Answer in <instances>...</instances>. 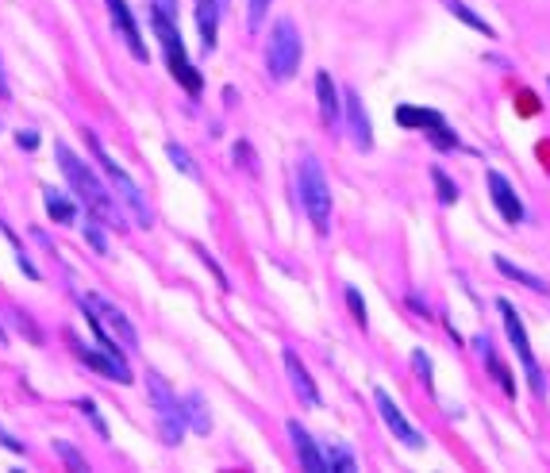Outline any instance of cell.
I'll return each mask as SVG.
<instances>
[{
	"label": "cell",
	"mask_w": 550,
	"mask_h": 473,
	"mask_svg": "<svg viewBox=\"0 0 550 473\" xmlns=\"http://www.w3.org/2000/svg\"><path fill=\"white\" fill-rule=\"evenodd\" d=\"M54 158L62 166V174L70 181V189L77 193V200L85 204V212H93L104 227H124V216H120V200L108 193V185L93 174V166L85 158H77L74 150L66 143H54Z\"/></svg>",
	"instance_id": "obj_1"
},
{
	"label": "cell",
	"mask_w": 550,
	"mask_h": 473,
	"mask_svg": "<svg viewBox=\"0 0 550 473\" xmlns=\"http://www.w3.org/2000/svg\"><path fill=\"white\" fill-rule=\"evenodd\" d=\"M150 27H154V35H158V43H162V54H166V66H170L174 81L185 93L197 97L200 89H204V77H200V70L193 66V58H189V50H185V39H181V31H177V20L162 16V12H150Z\"/></svg>",
	"instance_id": "obj_2"
},
{
	"label": "cell",
	"mask_w": 550,
	"mask_h": 473,
	"mask_svg": "<svg viewBox=\"0 0 550 473\" xmlns=\"http://www.w3.org/2000/svg\"><path fill=\"white\" fill-rule=\"evenodd\" d=\"M85 143H89V150H93V158H97V166L104 170V177H108V185L116 189V197H120V204H124L127 212L139 220V227H150L154 224V212H150V204L143 200V193H139V185H135V177L127 174L124 166L104 150V143H100L93 131H85Z\"/></svg>",
	"instance_id": "obj_3"
},
{
	"label": "cell",
	"mask_w": 550,
	"mask_h": 473,
	"mask_svg": "<svg viewBox=\"0 0 550 473\" xmlns=\"http://www.w3.org/2000/svg\"><path fill=\"white\" fill-rule=\"evenodd\" d=\"M297 193H300V204H304V212H308V220L312 227L327 235V227H331V189H327V177L320 170V162L308 154V158H300L297 166Z\"/></svg>",
	"instance_id": "obj_4"
},
{
	"label": "cell",
	"mask_w": 550,
	"mask_h": 473,
	"mask_svg": "<svg viewBox=\"0 0 550 473\" xmlns=\"http://www.w3.org/2000/svg\"><path fill=\"white\" fill-rule=\"evenodd\" d=\"M147 397H150V408H154V420H158V435H162V443L166 447H177L181 439H185V408H181V400L177 393L166 385V377L158 374H147Z\"/></svg>",
	"instance_id": "obj_5"
},
{
	"label": "cell",
	"mask_w": 550,
	"mask_h": 473,
	"mask_svg": "<svg viewBox=\"0 0 550 473\" xmlns=\"http://www.w3.org/2000/svg\"><path fill=\"white\" fill-rule=\"evenodd\" d=\"M300 58H304V43H300V31L293 20H277L270 27V43H266V74L274 81H289L297 77Z\"/></svg>",
	"instance_id": "obj_6"
},
{
	"label": "cell",
	"mask_w": 550,
	"mask_h": 473,
	"mask_svg": "<svg viewBox=\"0 0 550 473\" xmlns=\"http://www.w3.org/2000/svg\"><path fill=\"white\" fill-rule=\"evenodd\" d=\"M497 312H500V320H504V331H508V343H512L520 366H524V377H527V385H531V393L543 400L547 397V377L539 370V358H535V350H531V339H527V327H524V320H520V312L512 308V300H504V297L497 300Z\"/></svg>",
	"instance_id": "obj_7"
},
{
	"label": "cell",
	"mask_w": 550,
	"mask_h": 473,
	"mask_svg": "<svg viewBox=\"0 0 550 473\" xmlns=\"http://www.w3.org/2000/svg\"><path fill=\"white\" fill-rule=\"evenodd\" d=\"M70 347H74L77 358H81L89 370H97L100 377H108V381H120V385H131V381H135L124 354H112V350H104L100 343H97V347H85L77 335H70Z\"/></svg>",
	"instance_id": "obj_8"
},
{
	"label": "cell",
	"mask_w": 550,
	"mask_h": 473,
	"mask_svg": "<svg viewBox=\"0 0 550 473\" xmlns=\"http://www.w3.org/2000/svg\"><path fill=\"white\" fill-rule=\"evenodd\" d=\"M485 185H489V200H493V208L500 212V220H504V224H524L527 208L524 200H520V193H516V185L500 174V170H489V174H485Z\"/></svg>",
	"instance_id": "obj_9"
},
{
	"label": "cell",
	"mask_w": 550,
	"mask_h": 473,
	"mask_svg": "<svg viewBox=\"0 0 550 473\" xmlns=\"http://www.w3.org/2000/svg\"><path fill=\"white\" fill-rule=\"evenodd\" d=\"M104 4H108V16H112L116 35H120L124 47L131 50V58H135V62H147L150 50H147V43H143V31H139V20H135L131 4H127V0H104Z\"/></svg>",
	"instance_id": "obj_10"
},
{
	"label": "cell",
	"mask_w": 550,
	"mask_h": 473,
	"mask_svg": "<svg viewBox=\"0 0 550 473\" xmlns=\"http://www.w3.org/2000/svg\"><path fill=\"white\" fill-rule=\"evenodd\" d=\"M81 304L85 308H93L100 316V324L108 327L116 339H120V347L131 354V350H139V335H135V327H131V320H127L124 312L112 304V300H104V297H97V293H89V297H81Z\"/></svg>",
	"instance_id": "obj_11"
},
{
	"label": "cell",
	"mask_w": 550,
	"mask_h": 473,
	"mask_svg": "<svg viewBox=\"0 0 550 473\" xmlns=\"http://www.w3.org/2000/svg\"><path fill=\"white\" fill-rule=\"evenodd\" d=\"M374 404H377V412H381V420H385V427L393 431V439H400L404 447H412V450H420L424 447V435L416 431V427L408 424V416L400 412V404L385 389H374Z\"/></svg>",
	"instance_id": "obj_12"
},
{
	"label": "cell",
	"mask_w": 550,
	"mask_h": 473,
	"mask_svg": "<svg viewBox=\"0 0 550 473\" xmlns=\"http://www.w3.org/2000/svg\"><path fill=\"white\" fill-rule=\"evenodd\" d=\"M343 112H347L350 143H354L358 150L374 147V127H370V116H366V108H362V97H358V93H343Z\"/></svg>",
	"instance_id": "obj_13"
},
{
	"label": "cell",
	"mask_w": 550,
	"mask_h": 473,
	"mask_svg": "<svg viewBox=\"0 0 550 473\" xmlns=\"http://www.w3.org/2000/svg\"><path fill=\"white\" fill-rule=\"evenodd\" d=\"M285 374H289V385H293V393L304 408H320V389H316V381L308 374V366L300 362L297 350H285Z\"/></svg>",
	"instance_id": "obj_14"
},
{
	"label": "cell",
	"mask_w": 550,
	"mask_h": 473,
	"mask_svg": "<svg viewBox=\"0 0 550 473\" xmlns=\"http://www.w3.org/2000/svg\"><path fill=\"white\" fill-rule=\"evenodd\" d=\"M227 0H197V31H200V47L216 50V39H220V20H224Z\"/></svg>",
	"instance_id": "obj_15"
},
{
	"label": "cell",
	"mask_w": 550,
	"mask_h": 473,
	"mask_svg": "<svg viewBox=\"0 0 550 473\" xmlns=\"http://www.w3.org/2000/svg\"><path fill=\"white\" fill-rule=\"evenodd\" d=\"M289 435H293V447H297V458H300V470L308 473H327V458L324 450L316 447V439L297 424V420H289Z\"/></svg>",
	"instance_id": "obj_16"
},
{
	"label": "cell",
	"mask_w": 550,
	"mask_h": 473,
	"mask_svg": "<svg viewBox=\"0 0 550 473\" xmlns=\"http://www.w3.org/2000/svg\"><path fill=\"white\" fill-rule=\"evenodd\" d=\"M474 347L481 350V358H485V366H489V374L497 377V385L508 393V397H516V377H512V370L504 366V358L497 354V347H493V339L489 335H477Z\"/></svg>",
	"instance_id": "obj_17"
},
{
	"label": "cell",
	"mask_w": 550,
	"mask_h": 473,
	"mask_svg": "<svg viewBox=\"0 0 550 473\" xmlns=\"http://www.w3.org/2000/svg\"><path fill=\"white\" fill-rule=\"evenodd\" d=\"M316 97H320V116H324L327 127H335L343 120V97H339V89H335V81L327 70L316 74Z\"/></svg>",
	"instance_id": "obj_18"
},
{
	"label": "cell",
	"mask_w": 550,
	"mask_h": 473,
	"mask_svg": "<svg viewBox=\"0 0 550 473\" xmlns=\"http://www.w3.org/2000/svg\"><path fill=\"white\" fill-rule=\"evenodd\" d=\"M497 270L508 277V281H520V285H524V289H531V293H539V297H550V285L543 281V277L531 274V270H524V266H516V262H508L504 254H497Z\"/></svg>",
	"instance_id": "obj_19"
},
{
	"label": "cell",
	"mask_w": 550,
	"mask_h": 473,
	"mask_svg": "<svg viewBox=\"0 0 550 473\" xmlns=\"http://www.w3.org/2000/svg\"><path fill=\"white\" fill-rule=\"evenodd\" d=\"M397 124L404 127V131H431L435 124H443V116H439V112H431V108L400 104V108H397Z\"/></svg>",
	"instance_id": "obj_20"
},
{
	"label": "cell",
	"mask_w": 550,
	"mask_h": 473,
	"mask_svg": "<svg viewBox=\"0 0 550 473\" xmlns=\"http://www.w3.org/2000/svg\"><path fill=\"white\" fill-rule=\"evenodd\" d=\"M43 208L54 224H77V204L58 189H43Z\"/></svg>",
	"instance_id": "obj_21"
},
{
	"label": "cell",
	"mask_w": 550,
	"mask_h": 473,
	"mask_svg": "<svg viewBox=\"0 0 550 473\" xmlns=\"http://www.w3.org/2000/svg\"><path fill=\"white\" fill-rule=\"evenodd\" d=\"M443 8H447L450 16H458L466 27H474L477 35H485V39H497V31H493V24L485 20V16H477L474 8L466 4V0H443Z\"/></svg>",
	"instance_id": "obj_22"
},
{
	"label": "cell",
	"mask_w": 550,
	"mask_h": 473,
	"mask_svg": "<svg viewBox=\"0 0 550 473\" xmlns=\"http://www.w3.org/2000/svg\"><path fill=\"white\" fill-rule=\"evenodd\" d=\"M181 408H185V424L193 427L197 435H208L212 431V416H208V404L200 393H189V397H181Z\"/></svg>",
	"instance_id": "obj_23"
},
{
	"label": "cell",
	"mask_w": 550,
	"mask_h": 473,
	"mask_svg": "<svg viewBox=\"0 0 550 473\" xmlns=\"http://www.w3.org/2000/svg\"><path fill=\"white\" fill-rule=\"evenodd\" d=\"M166 158H170V162H174V170H181L185 177H193V181L200 177L197 162L189 158V150L181 147V143H166Z\"/></svg>",
	"instance_id": "obj_24"
},
{
	"label": "cell",
	"mask_w": 550,
	"mask_h": 473,
	"mask_svg": "<svg viewBox=\"0 0 550 473\" xmlns=\"http://www.w3.org/2000/svg\"><path fill=\"white\" fill-rule=\"evenodd\" d=\"M424 135L431 139V147L435 150H458V135L447 127V120H443V124H435L431 131H424Z\"/></svg>",
	"instance_id": "obj_25"
},
{
	"label": "cell",
	"mask_w": 550,
	"mask_h": 473,
	"mask_svg": "<svg viewBox=\"0 0 550 473\" xmlns=\"http://www.w3.org/2000/svg\"><path fill=\"white\" fill-rule=\"evenodd\" d=\"M431 181H435V189H439V200H443V204H458V185H454L439 166H431Z\"/></svg>",
	"instance_id": "obj_26"
},
{
	"label": "cell",
	"mask_w": 550,
	"mask_h": 473,
	"mask_svg": "<svg viewBox=\"0 0 550 473\" xmlns=\"http://www.w3.org/2000/svg\"><path fill=\"white\" fill-rule=\"evenodd\" d=\"M324 458H327V470H339V473L354 470V454H350L347 447H327Z\"/></svg>",
	"instance_id": "obj_27"
},
{
	"label": "cell",
	"mask_w": 550,
	"mask_h": 473,
	"mask_svg": "<svg viewBox=\"0 0 550 473\" xmlns=\"http://www.w3.org/2000/svg\"><path fill=\"white\" fill-rule=\"evenodd\" d=\"M77 408H81V416H85V420H89V424L97 427V435H100V439H108V424H104V416H100L97 400L81 397V400H77Z\"/></svg>",
	"instance_id": "obj_28"
},
{
	"label": "cell",
	"mask_w": 550,
	"mask_h": 473,
	"mask_svg": "<svg viewBox=\"0 0 550 473\" xmlns=\"http://www.w3.org/2000/svg\"><path fill=\"white\" fill-rule=\"evenodd\" d=\"M412 370L424 377V385L435 393V377H431L435 374V366H431V354H427V350H412Z\"/></svg>",
	"instance_id": "obj_29"
},
{
	"label": "cell",
	"mask_w": 550,
	"mask_h": 473,
	"mask_svg": "<svg viewBox=\"0 0 550 473\" xmlns=\"http://www.w3.org/2000/svg\"><path fill=\"white\" fill-rule=\"evenodd\" d=\"M270 4H274V0H247V27H250V31H258V27L266 24V16H270Z\"/></svg>",
	"instance_id": "obj_30"
},
{
	"label": "cell",
	"mask_w": 550,
	"mask_h": 473,
	"mask_svg": "<svg viewBox=\"0 0 550 473\" xmlns=\"http://www.w3.org/2000/svg\"><path fill=\"white\" fill-rule=\"evenodd\" d=\"M54 450H58V458H62V462H66V466H70V470H89V462H85V458H81V454H77L74 447H70V443H66V439H54Z\"/></svg>",
	"instance_id": "obj_31"
},
{
	"label": "cell",
	"mask_w": 550,
	"mask_h": 473,
	"mask_svg": "<svg viewBox=\"0 0 550 473\" xmlns=\"http://www.w3.org/2000/svg\"><path fill=\"white\" fill-rule=\"evenodd\" d=\"M347 304H350V316H354V324L366 327L370 320H366V300H362V293L358 289H347Z\"/></svg>",
	"instance_id": "obj_32"
},
{
	"label": "cell",
	"mask_w": 550,
	"mask_h": 473,
	"mask_svg": "<svg viewBox=\"0 0 550 473\" xmlns=\"http://www.w3.org/2000/svg\"><path fill=\"white\" fill-rule=\"evenodd\" d=\"M4 235H8V239H12V247H16V266H20V270H24V274L31 277V281H39V270H35V262H31V258L24 254V247L16 243V235H12L8 227H4Z\"/></svg>",
	"instance_id": "obj_33"
},
{
	"label": "cell",
	"mask_w": 550,
	"mask_h": 473,
	"mask_svg": "<svg viewBox=\"0 0 550 473\" xmlns=\"http://www.w3.org/2000/svg\"><path fill=\"white\" fill-rule=\"evenodd\" d=\"M85 239H89V247L97 250V254H108V239L100 235L97 220H85Z\"/></svg>",
	"instance_id": "obj_34"
},
{
	"label": "cell",
	"mask_w": 550,
	"mask_h": 473,
	"mask_svg": "<svg viewBox=\"0 0 550 473\" xmlns=\"http://www.w3.org/2000/svg\"><path fill=\"white\" fill-rule=\"evenodd\" d=\"M150 12H162V16L177 20V0H150Z\"/></svg>",
	"instance_id": "obj_35"
},
{
	"label": "cell",
	"mask_w": 550,
	"mask_h": 473,
	"mask_svg": "<svg viewBox=\"0 0 550 473\" xmlns=\"http://www.w3.org/2000/svg\"><path fill=\"white\" fill-rule=\"evenodd\" d=\"M16 147H20V150H35V147H39V135H35V131H16Z\"/></svg>",
	"instance_id": "obj_36"
},
{
	"label": "cell",
	"mask_w": 550,
	"mask_h": 473,
	"mask_svg": "<svg viewBox=\"0 0 550 473\" xmlns=\"http://www.w3.org/2000/svg\"><path fill=\"white\" fill-rule=\"evenodd\" d=\"M235 158H243V166H247L250 174H258V166H254V154H250L247 143H239V147H235Z\"/></svg>",
	"instance_id": "obj_37"
},
{
	"label": "cell",
	"mask_w": 550,
	"mask_h": 473,
	"mask_svg": "<svg viewBox=\"0 0 550 473\" xmlns=\"http://www.w3.org/2000/svg\"><path fill=\"white\" fill-rule=\"evenodd\" d=\"M0 447H8L12 454H24V443H20V439H12L4 427H0Z\"/></svg>",
	"instance_id": "obj_38"
},
{
	"label": "cell",
	"mask_w": 550,
	"mask_h": 473,
	"mask_svg": "<svg viewBox=\"0 0 550 473\" xmlns=\"http://www.w3.org/2000/svg\"><path fill=\"white\" fill-rule=\"evenodd\" d=\"M8 93H12V89H8V77H4V62H0V97L8 100Z\"/></svg>",
	"instance_id": "obj_39"
},
{
	"label": "cell",
	"mask_w": 550,
	"mask_h": 473,
	"mask_svg": "<svg viewBox=\"0 0 550 473\" xmlns=\"http://www.w3.org/2000/svg\"><path fill=\"white\" fill-rule=\"evenodd\" d=\"M4 343H8V335H4V327H0V347H4Z\"/></svg>",
	"instance_id": "obj_40"
}]
</instances>
